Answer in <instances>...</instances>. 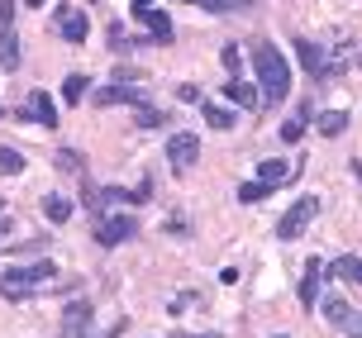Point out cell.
<instances>
[{
  "label": "cell",
  "mask_w": 362,
  "mask_h": 338,
  "mask_svg": "<svg viewBox=\"0 0 362 338\" xmlns=\"http://www.w3.org/2000/svg\"><path fill=\"white\" fill-rule=\"evenodd\" d=\"M139 238V219L134 214H100L95 219V243L100 248H119V243H134Z\"/></svg>",
  "instance_id": "obj_3"
},
{
  "label": "cell",
  "mask_w": 362,
  "mask_h": 338,
  "mask_svg": "<svg viewBox=\"0 0 362 338\" xmlns=\"http://www.w3.org/2000/svg\"><path fill=\"white\" fill-rule=\"evenodd\" d=\"M167 124V115L158 105H139V129H163Z\"/></svg>",
  "instance_id": "obj_25"
},
{
  "label": "cell",
  "mask_w": 362,
  "mask_h": 338,
  "mask_svg": "<svg viewBox=\"0 0 362 338\" xmlns=\"http://www.w3.org/2000/svg\"><path fill=\"white\" fill-rule=\"evenodd\" d=\"M305 124H310V105H300L286 124H281V143H300L305 139Z\"/></svg>",
  "instance_id": "obj_20"
},
{
  "label": "cell",
  "mask_w": 362,
  "mask_h": 338,
  "mask_svg": "<svg viewBox=\"0 0 362 338\" xmlns=\"http://www.w3.org/2000/svg\"><path fill=\"white\" fill-rule=\"evenodd\" d=\"M320 310H325V320L334 324V329H344L348 315H353V305H348L344 296H325V305H320Z\"/></svg>",
  "instance_id": "obj_19"
},
{
  "label": "cell",
  "mask_w": 362,
  "mask_h": 338,
  "mask_svg": "<svg viewBox=\"0 0 362 338\" xmlns=\"http://www.w3.org/2000/svg\"><path fill=\"white\" fill-rule=\"evenodd\" d=\"M291 177V167L281 158H267V162H257V181H262V186H281V181Z\"/></svg>",
  "instance_id": "obj_18"
},
{
  "label": "cell",
  "mask_w": 362,
  "mask_h": 338,
  "mask_svg": "<svg viewBox=\"0 0 362 338\" xmlns=\"http://www.w3.org/2000/svg\"><path fill=\"white\" fill-rule=\"evenodd\" d=\"M296 62L315 76V81H329V76H339V62H329L325 48L320 43H310V38H296Z\"/></svg>",
  "instance_id": "obj_5"
},
{
  "label": "cell",
  "mask_w": 362,
  "mask_h": 338,
  "mask_svg": "<svg viewBox=\"0 0 362 338\" xmlns=\"http://www.w3.org/2000/svg\"><path fill=\"white\" fill-rule=\"evenodd\" d=\"M24 120H34L38 129H57V105L48 91H29V100H24Z\"/></svg>",
  "instance_id": "obj_7"
},
{
  "label": "cell",
  "mask_w": 362,
  "mask_h": 338,
  "mask_svg": "<svg viewBox=\"0 0 362 338\" xmlns=\"http://www.w3.org/2000/svg\"><path fill=\"white\" fill-rule=\"evenodd\" d=\"M139 24L153 34V43H172V19H167V10H144Z\"/></svg>",
  "instance_id": "obj_13"
},
{
  "label": "cell",
  "mask_w": 362,
  "mask_h": 338,
  "mask_svg": "<svg viewBox=\"0 0 362 338\" xmlns=\"http://www.w3.org/2000/svg\"><path fill=\"white\" fill-rule=\"evenodd\" d=\"M15 67H19V38L10 29V34H0V71H15Z\"/></svg>",
  "instance_id": "obj_22"
},
{
  "label": "cell",
  "mask_w": 362,
  "mask_h": 338,
  "mask_svg": "<svg viewBox=\"0 0 362 338\" xmlns=\"http://www.w3.org/2000/svg\"><path fill=\"white\" fill-rule=\"evenodd\" d=\"M315 129L325 134V139H339L348 129V110H325V115H315Z\"/></svg>",
  "instance_id": "obj_16"
},
{
  "label": "cell",
  "mask_w": 362,
  "mask_h": 338,
  "mask_svg": "<svg viewBox=\"0 0 362 338\" xmlns=\"http://www.w3.org/2000/svg\"><path fill=\"white\" fill-rule=\"evenodd\" d=\"M177 338H219V334H177Z\"/></svg>",
  "instance_id": "obj_33"
},
{
  "label": "cell",
  "mask_w": 362,
  "mask_h": 338,
  "mask_svg": "<svg viewBox=\"0 0 362 338\" xmlns=\"http://www.w3.org/2000/svg\"><path fill=\"white\" fill-rule=\"evenodd\" d=\"M90 329V301H72L62 310V334H86Z\"/></svg>",
  "instance_id": "obj_12"
},
{
  "label": "cell",
  "mask_w": 362,
  "mask_h": 338,
  "mask_svg": "<svg viewBox=\"0 0 362 338\" xmlns=\"http://www.w3.org/2000/svg\"><path fill=\"white\" fill-rule=\"evenodd\" d=\"M57 34L67 38V43H86V34H90V24H86V15L81 10H57Z\"/></svg>",
  "instance_id": "obj_10"
},
{
  "label": "cell",
  "mask_w": 362,
  "mask_h": 338,
  "mask_svg": "<svg viewBox=\"0 0 362 338\" xmlns=\"http://www.w3.org/2000/svg\"><path fill=\"white\" fill-rule=\"evenodd\" d=\"M43 219H48V224H67V219H72V200L67 196H43Z\"/></svg>",
  "instance_id": "obj_17"
},
{
  "label": "cell",
  "mask_w": 362,
  "mask_h": 338,
  "mask_svg": "<svg viewBox=\"0 0 362 338\" xmlns=\"http://www.w3.org/2000/svg\"><path fill=\"white\" fill-rule=\"evenodd\" d=\"M344 334H348V338H362V310H353V315H348Z\"/></svg>",
  "instance_id": "obj_30"
},
{
  "label": "cell",
  "mask_w": 362,
  "mask_h": 338,
  "mask_svg": "<svg viewBox=\"0 0 362 338\" xmlns=\"http://www.w3.org/2000/svg\"><path fill=\"white\" fill-rule=\"evenodd\" d=\"M15 29V0H0V34Z\"/></svg>",
  "instance_id": "obj_28"
},
{
  "label": "cell",
  "mask_w": 362,
  "mask_h": 338,
  "mask_svg": "<svg viewBox=\"0 0 362 338\" xmlns=\"http://www.w3.org/2000/svg\"><path fill=\"white\" fill-rule=\"evenodd\" d=\"M320 272H325V262L320 257H310L305 262V281H300V305H320Z\"/></svg>",
  "instance_id": "obj_14"
},
{
  "label": "cell",
  "mask_w": 362,
  "mask_h": 338,
  "mask_svg": "<svg viewBox=\"0 0 362 338\" xmlns=\"http://www.w3.org/2000/svg\"><path fill=\"white\" fill-rule=\"evenodd\" d=\"M272 196V186H262V181H243V186H238V200H243V205H257V200H267Z\"/></svg>",
  "instance_id": "obj_24"
},
{
  "label": "cell",
  "mask_w": 362,
  "mask_h": 338,
  "mask_svg": "<svg viewBox=\"0 0 362 338\" xmlns=\"http://www.w3.org/2000/svg\"><path fill=\"white\" fill-rule=\"evenodd\" d=\"M144 10H153V0H134V15H144Z\"/></svg>",
  "instance_id": "obj_32"
},
{
  "label": "cell",
  "mask_w": 362,
  "mask_h": 338,
  "mask_svg": "<svg viewBox=\"0 0 362 338\" xmlns=\"http://www.w3.org/2000/svg\"><path fill=\"white\" fill-rule=\"evenodd\" d=\"M177 100H181V105H205V91L186 81V86H177Z\"/></svg>",
  "instance_id": "obj_26"
},
{
  "label": "cell",
  "mask_w": 362,
  "mask_h": 338,
  "mask_svg": "<svg viewBox=\"0 0 362 338\" xmlns=\"http://www.w3.org/2000/svg\"><path fill=\"white\" fill-rule=\"evenodd\" d=\"M329 281H348V286H362V257H353V252H344V257H329L325 262Z\"/></svg>",
  "instance_id": "obj_9"
},
{
  "label": "cell",
  "mask_w": 362,
  "mask_h": 338,
  "mask_svg": "<svg viewBox=\"0 0 362 338\" xmlns=\"http://www.w3.org/2000/svg\"><path fill=\"white\" fill-rule=\"evenodd\" d=\"M95 105H100V110H110V105H134V110H139V105H148V100H144V91H139V86L110 81L105 91H95Z\"/></svg>",
  "instance_id": "obj_8"
},
{
  "label": "cell",
  "mask_w": 362,
  "mask_h": 338,
  "mask_svg": "<svg viewBox=\"0 0 362 338\" xmlns=\"http://www.w3.org/2000/svg\"><path fill=\"white\" fill-rule=\"evenodd\" d=\"M167 162H172V172H186V167L200 162V139L191 129H177V134L167 139Z\"/></svg>",
  "instance_id": "obj_6"
},
{
  "label": "cell",
  "mask_w": 362,
  "mask_h": 338,
  "mask_svg": "<svg viewBox=\"0 0 362 338\" xmlns=\"http://www.w3.org/2000/svg\"><path fill=\"white\" fill-rule=\"evenodd\" d=\"M0 214H5V200H0Z\"/></svg>",
  "instance_id": "obj_35"
},
{
  "label": "cell",
  "mask_w": 362,
  "mask_h": 338,
  "mask_svg": "<svg viewBox=\"0 0 362 338\" xmlns=\"http://www.w3.org/2000/svg\"><path fill=\"white\" fill-rule=\"evenodd\" d=\"M238 67H243V57H238V48H224V71H229V81L238 76Z\"/></svg>",
  "instance_id": "obj_29"
},
{
  "label": "cell",
  "mask_w": 362,
  "mask_h": 338,
  "mask_svg": "<svg viewBox=\"0 0 362 338\" xmlns=\"http://www.w3.org/2000/svg\"><path fill=\"white\" fill-rule=\"evenodd\" d=\"M200 115H205V124L219 129V134H224V129H234V110L219 105V100H205V105H200Z\"/></svg>",
  "instance_id": "obj_15"
},
{
  "label": "cell",
  "mask_w": 362,
  "mask_h": 338,
  "mask_svg": "<svg viewBox=\"0 0 362 338\" xmlns=\"http://www.w3.org/2000/svg\"><path fill=\"white\" fill-rule=\"evenodd\" d=\"M24 167H29V162H24V153H19V148H10V143H5V148H0V177H19V172H24Z\"/></svg>",
  "instance_id": "obj_23"
},
{
  "label": "cell",
  "mask_w": 362,
  "mask_h": 338,
  "mask_svg": "<svg viewBox=\"0 0 362 338\" xmlns=\"http://www.w3.org/2000/svg\"><path fill=\"white\" fill-rule=\"evenodd\" d=\"M29 5H43V0H29Z\"/></svg>",
  "instance_id": "obj_34"
},
{
  "label": "cell",
  "mask_w": 362,
  "mask_h": 338,
  "mask_svg": "<svg viewBox=\"0 0 362 338\" xmlns=\"http://www.w3.org/2000/svg\"><path fill=\"white\" fill-rule=\"evenodd\" d=\"M315 214H320V196H300L286 214H281V219H276V238H281V243L300 238V233L310 229V219H315Z\"/></svg>",
  "instance_id": "obj_4"
},
{
  "label": "cell",
  "mask_w": 362,
  "mask_h": 338,
  "mask_svg": "<svg viewBox=\"0 0 362 338\" xmlns=\"http://www.w3.org/2000/svg\"><path fill=\"white\" fill-rule=\"evenodd\" d=\"M86 91H90V81L81 76V71H72V76L62 81V100H67V105H81V100H86Z\"/></svg>",
  "instance_id": "obj_21"
},
{
  "label": "cell",
  "mask_w": 362,
  "mask_h": 338,
  "mask_svg": "<svg viewBox=\"0 0 362 338\" xmlns=\"http://www.w3.org/2000/svg\"><path fill=\"white\" fill-rule=\"evenodd\" d=\"M53 276H57V267L48 257H38L34 267H10V272H0V296L5 301H24L38 281H53Z\"/></svg>",
  "instance_id": "obj_2"
},
{
  "label": "cell",
  "mask_w": 362,
  "mask_h": 338,
  "mask_svg": "<svg viewBox=\"0 0 362 338\" xmlns=\"http://www.w3.org/2000/svg\"><path fill=\"white\" fill-rule=\"evenodd\" d=\"M253 76H257V91H262V105H281L291 95V62L276 43H257Z\"/></svg>",
  "instance_id": "obj_1"
},
{
  "label": "cell",
  "mask_w": 362,
  "mask_h": 338,
  "mask_svg": "<svg viewBox=\"0 0 362 338\" xmlns=\"http://www.w3.org/2000/svg\"><path fill=\"white\" fill-rule=\"evenodd\" d=\"M224 100L229 105H243V110H262V95H257V86H248V81H224Z\"/></svg>",
  "instance_id": "obj_11"
},
{
  "label": "cell",
  "mask_w": 362,
  "mask_h": 338,
  "mask_svg": "<svg viewBox=\"0 0 362 338\" xmlns=\"http://www.w3.org/2000/svg\"><path fill=\"white\" fill-rule=\"evenodd\" d=\"M224 5H229V10H253L257 0H224Z\"/></svg>",
  "instance_id": "obj_31"
},
{
  "label": "cell",
  "mask_w": 362,
  "mask_h": 338,
  "mask_svg": "<svg viewBox=\"0 0 362 338\" xmlns=\"http://www.w3.org/2000/svg\"><path fill=\"white\" fill-rule=\"evenodd\" d=\"M57 172H81V153L62 148V153H57Z\"/></svg>",
  "instance_id": "obj_27"
}]
</instances>
